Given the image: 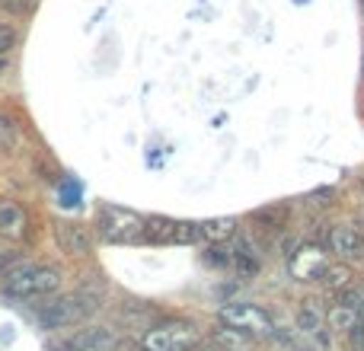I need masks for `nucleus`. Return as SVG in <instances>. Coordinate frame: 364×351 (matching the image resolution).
<instances>
[{
    "mask_svg": "<svg viewBox=\"0 0 364 351\" xmlns=\"http://www.w3.org/2000/svg\"><path fill=\"white\" fill-rule=\"evenodd\" d=\"M64 281V271L51 262H32V259H19L4 278H0V291L10 301H36V297L58 294Z\"/></svg>",
    "mask_w": 364,
    "mask_h": 351,
    "instance_id": "f257e3e1",
    "label": "nucleus"
},
{
    "mask_svg": "<svg viewBox=\"0 0 364 351\" xmlns=\"http://www.w3.org/2000/svg\"><path fill=\"white\" fill-rule=\"evenodd\" d=\"M100 307H102V288L100 291L80 288L74 294H58V297L51 294L48 303H42V310L36 316L42 329L58 333V329H74L80 323H87Z\"/></svg>",
    "mask_w": 364,
    "mask_h": 351,
    "instance_id": "f03ea898",
    "label": "nucleus"
},
{
    "mask_svg": "<svg viewBox=\"0 0 364 351\" xmlns=\"http://www.w3.org/2000/svg\"><path fill=\"white\" fill-rule=\"evenodd\" d=\"M201 333L192 320H160L154 326L144 329V335L138 339V348L141 351H192L198 345Z\"/></svg>",
    "mask_w": 364,
    "mask_h": 351,
    "instance_id": "7ed1b4c3",
    "label": "nucleus"
},
{
    "mask_svg": "<svg viewBox=\"0 0 364 351\" xmlns=\"http://www.w3.org/2000/svg\"><path fill=\"white\" fill-rule=\"evenodd\" d=\"M144 220L138 211H128L119 205H102L96 214V233H100L102 243H141L144 237Z\"/></svg>",
    "mask_w": 364,
    "mask_h": 351,
    "instance_id": "20e7f679",
    "label": "nucleus"
},
{
    "mask_svg": "<svg viewBox=\"0 0 364 351\" xmlns=\"http://www.w3.org/2000/svg\"><path fill=\"white\" fill-rule=\"evenodd\" d=\"M218 320L230 329L252 335V339H265V335H275V316L265 307L250 301H230L218 310Z\"/></svg>",
    "mask_w": 364,
    "mask_h": 351,
    "instance_id": "39448f33",
    "label": "nucleus"
},
{
    "mask_svg": "<svg viewBox=\"0 0 364 351\" xmlns=\"http://www.w3.org/2000/svg\"><path fill=\"white\" fill-rule=\"evenodd\" d=\"M326 265H329V259L320 243H301L288 259V269L294 281H320Z\"/></svg>",
    "mask_w": 364,
    "mask_h": 351,
    "instance_id": "423d86ee",
    "label": "nucleus"
},
{
    "mask_svg": "<svg viewBox=\"0 0 364 351\" xmlns=\"http://www.w3.org/2000/svg\"><path fill=\"white\" fill-rule=\"evenodd\" d=\"M51 233H55V243L64 256H90L93 252V233L77 220H55Z\"/></svg>",
    "mask_w": 364,
    "mask_h": 351,
    "instance_id": "0eeeda50",
    "label": "nucleus"
},
{
    "mask_svg": "<svg viewBox=\"0 0 364 351\" xmlns=\"http://www.w3.org/2000/svg\"><path fill=\"white\" fill-rule=\"evenodd\" d=\"M64 348L68 351H122L125 342L109 326H87V329H77Z\"/></svg>",
    "mask_w": 364,
    "mask_h": 351,
    "instance_id": "6e6552de",
    "label": "nucleus"
},
{
    "mask_svg": "<svg viewBox=\"0 0 364 351\" xmlns=\"http://www.w3.org/2000/svg\"><path fill=\"white\" fill-rule=\"evenodd\" d=\"M32 233V217L19 201L13 198H0V239L10 243H23Z\"/></svg>",
    "mask_w": 364,
    "mask_h": 351,
    "instance_id": "1a4fd4ad",
    "label": "nucleus"
},
{
    "mask_svg": "<svg viewBox=\"0 0 364 351\" xmlns=\"http://www.w3.org/2000/svg\"><path fill=\"white\" fill-rule=\"evenodd\" d=\"M326 249L339 259H355L364 252V233L358 224H333L326 230Z\"/></svg>",
    "mask_w": 364,
    "mask_h": 351,
    "instance_id": "9d476101",
    "label": "nucleus"
},
{
    "mask_svg": "<svg viewBox=\"0 0 364 351\" xmlns=\"http://www.w3.org/2000/svg\"><path fill=\"white\" fill-rule=\"evenodd\" d=\"M326 323H329V329H336V333L352 335L355 329L364 323V313H361L358 307H352V303L336 301L333 307H329V313H326Z\"/></svg>",
    "mask_w": 364,
    "mask_h": 351,
    "instance_id": "9b49d317",
    "label": "nucleus"
},
{
    "mask_svg": "<svg viewBox=\"0 0 364 351\" xmlns=\"http://www.w3.org/2000/svg\"><path fill=\"white\" fill-rule=\"evenodd\" d=\"M237 233V220L233 217H214V220H198V243L220 246Z\"/></svg>",
    "mask_w": 364,
    "mask_h": 351,
    "instance_id": "f8f14e48",
    "label": "nucleus"
},
{
    "mask_svg": "<svg viewBox=\"0 0 364 351\" xmlns=\"http://www.w3.org/2000/svg\"><path fill=\"white\" fill-rule=\"evenodd\" d=\"M252 224H259V230H282L288 224V205H269V207H259L252 211Z\"/></svg>",
    "mask_w": 364,
    "mask_h": 351,
    "instance_id": "ddd939ff",
    "label": "nucleus"
},
{
    "mask_svg": "<svg viewBox=\"0 0 364 351\" xmlns=\"http://www.w3.org/2000/svg\"><path fill=\"white\" fill-rule=\"evenodd\" d=\"M320 284L326 291H336V294H339V291H346V288H352L355 284V271L348 269V265H326V271H323L320 275Z\"/></svg>",
    "mask_w": 364,
    "mask_h": 351,
    "instance_id": "4468645a",
    "label": "nucleus"
},
{
    "mask_svg": "<svg viewBox=\"0 0 364 351\" xmlns=\"http://www.w3.org/2000/svg\"><path fill=\"white\" fill-rule=\"evenodd\" d=\"M297 326L307 335H320L323 333V313L316 307V301H304L301 310H297Z\"/></svg>",
    "mask_w": 364,
    "mask_h": 351,
    "instance_id": "2eb2a0df",
    "label": "nucleus"
},
{
    "mask_svg": "<svg viewBox=\"0 0 364 351\" xmlns=\"http://www.w3.org/2000/svg\"><path fill=\"white\" fill-rule=\"evenodd\" d=\"M233 265H237L240 278H256L259 275V256H256V249H252V246H246V243H240V249L233 252Z\"/></svg>",
    "mask_w": 364,
    "mask_h": 351,
    "instance_id": "dca6fc26",
    "label": "nucleus"
},
{
    "mask_svg": "<svg viewBox=\"0 0 364 351\" xmlns=\"http://www.w3.org/2000/svg\"><path fill=\"white\" fill-rule=\"evenodd\" d=\"M214 339H218L224 348H237V351H240V345H250V342H256V339H252V335L240 333V329L224 326V323H220V329H214Z\"/></svg>",
    "mask_w": 364,
    "mask_h": 351,
    "instance_id": "f3484780",
    "label": "nucleus"
},
{
    "mask_svg": "<svg viewBox=\"0 0 364 351\" xmlns=\"http://www.w3.org/2000/svg\"><path fill=\"white\" fill-rule=\"evenodd\" d=\"M19 147V131L6 115H0V153H13Z\"/></svg>",
    "mask_w": 364,
    "mask_h": 351,
    "instance_id": "a211bd4d",
    "label": "nucleus"
},
{
    "mask_svg": "<svg viewBox=\"0 0 364 351\" xmlns=\"http://www.w3.org/2000/svg\"><path fill=\"white\" fill-rule=\"evenodd\" d=\"M16 48H19V29L0 19V58H10Z\"/></svg>",
    "mask_w": 364,
    "mask_h": 351,
    "instance_id": "6ab92c4d",
    "label": "nucleus"
},
{
    "mask_svg": "<svg viewBox=\"0 0 364 351\" xmlns=\"http://www.w3.org/2000/svg\"><path fill=\"white\" fill-rule=\"evenodd\" d=\"M32 4H36V0H0V6H4L6 13H13V16H26V13L32 10Z\"/></svg>",
    "mask_w": 364,
    "mask_h": 351,
    "instance_id": "aec40b11",
    "label": "nucleus"
},
{
    "mask_svg": "<svg viewBox=\"0 0 364 351\" xmlns=\"http://www.w3.org/2000/svg\"><path fill=\"white\" fill-rule=\"evenodd\" d=\"M205 262H208V265H227V262H230V256H227L224 243H220V246H211V249L205 252Z\"/></svg>",
    "mask_w": 364,
    "mask_h": 351,
    "instance_id": "412c9836",
    "label": "nucleus"
},
{
    "mask_svg": "<svg viewBox=\"0 0 364 351\" xmlns=\"http://www.w3.org/2000/svg\"><path fill=\"white\" fill-rule=\"evenodd\" d=\"M23 259V252H13V249H0V278L6 275V271L13 269V265Z\"/></svg>",
    "mask_w": 364,
    "mask_h": 351,
    "instance_id": "4be33fe9",
    "label": "nucleus"
},
{
    "mask_svg": "<svg viewBox=\"0 0 364 351\" xmlns=\"http://www.w3.org/2000/svg\"><path fill=\"white\" fill-rule=\"evenodd\" d=\"M6 68H10V58H0V77H4Z\"/></svg>",
    "mask_w": 364,
    "mask_h": 351,
    "instance_id": "5701e85b",
    "label": "nucleus"
},
{
    "mask_svg": "<svg viewBox=\"0 0 364 351\" xmlns=\"http://www.w3.org/2000/svg\"><path fill=\"white\" fill-rule=\"evenodd\" d=\"M361 188H364V182H361Z\"/></svg>",
    "mask_w": 364,
    "mask_h": 351,
    "instance_id": "b1692460",
    "label": "nucleus"
}]
</instances>
